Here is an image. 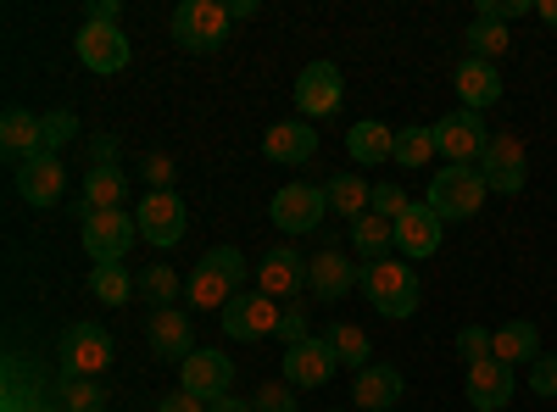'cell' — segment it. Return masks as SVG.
<instances>
[{
  "mask_svg": "<svg viewBox=\"0 0 557 412\" xmlns=\"http://www.w3.org/2000/svg\"><path fill=\"white\" fill-rule=\"evenodd\" d=\"M246 279H251V262H246L235 246H218V251H207V257L190 267L184 296H190V307H201V312H223L228 301L246 290Z\"/></svg>",
  "mask_w": 557,
  "mask_h": 412,
  "instance_id": "cell-1",
  "label": "cell"
},
{
  "mask_svg": "<svg viewBox=\"0 0 557 412\" xmlns=\"http://www.w3.org/2000/svg\"><path fill=\"white\" fill-rule=\"evenodd\" d=\"M362 296L385 317H412L424 290H418V273L407 257H380V262H362Z\"/></svg>",
  "mask_w": 557,
  "mask_h": 412,
  "instance_id": "cell-2",
  "label": "cell"
},
{
  "mask_svg": "<svg viewBox=\"0 0 557 412\" xmlns=\"http://www.w3.org/2000/svg\"><path fill=\"white\" fill-rule=\"evenodd\" d=\"M491 185H485V173L480 167H462V162H446L435 178H430V207L441 223H462V217H474L485 207Z\"/></svg>",
  "mask_w": 557,
  "mask_h": 412,
  "instance_id": "cell-3",
  "label": "cell"
},
{
  "mask_svg": "<svg viewBox=\"0 0 557 412\" xmlns=\"http://www.w3.org/2000/svg\"><path fill=\"white\" fill-rule=\"evenodd\" d=\"M228 7L223 0H184V7H173L168 28H173V45H184V51H218V45L228 39Z\"/></svg>",
  "mask_w": 557,
  "mask_h": 412,
  "instance_id": "cell-4",
  "label": "cell"
},
{
  "mask_svg": "<svg viewBox=\"0 0 557 412\" xmlns=\"http://www.w3.org/2000/svg\"><path fill=\"white\" fill-rule=\"evenodd\" d=\"M84 228H78V240H84V257L96 262V267H112V262H123L128 257V246L139 240V223H134V212H96V217H78Z\"/></svg>",
  "mask_w": 557,
  "mask_h": 412,
  "instance_id": "cell-5",
  "label": "cell"
},
{
  "mask_svg": "<svg viewBox=\"0 0 557 412\" xmlns=\"http://www.w3.org/2000/svg\"><path fill=\"white\" fill-rule=\"evenodd\" d=\"M57 357H62L67 379H101L107 362H112V335L101 324H67Z\"/></svg>",
  "mask_w": 557,
  "mask_h": 412,
  "instance_id": "cell-6",
  "label": "cell"
},
{
  "mask_svg": "<svg viewBox=\"0 0 557 412\" xmlns=\"http://www.w3.org/2000/svg\"><path fill=\"white\" fill-rule=\"evenodd\" d=\"M435 146H441V157H446V162L480 167V157H485V146H491V128L480 123V112L457 107V112H446V117L435 123Z\"/></svg>",
  "mask_w": 557,
  "mask_h": 412,
  "instance_id": "cell-7",
  "label": "cell"
},
{
  "mask_svg": "<svg viewBox=\"0 0 557 412\" xmlns=\"http://www.w3.org/2000/svg\"><path fill=\"white\" fill-rule=\"evenodd\" d=\"M218 317H223V335L228 340H262V335H278L285 307H278L273 296H262V290H240Z\"/></svg>",
  "mask_w": 557,
  "mask_h": 412,
  "instance_id": "cell-8",
  "label": "cell"
},
{
  "mask_svg": "<svg viewBox=\"0 0 557 412\" xmlns=\"http://www.w3.org/2000/svg\"><path fill=\"white\" fill-rule=\"evenodd\" d=\"M323 212H330V196H323L318 185H285L268 201V223L285 228V235H312V228L323 223Z\"/></svg>",
  "mask_w": 557,
  "mask_h": 412,
  "instance_id": "cell-9",
  "label": "cell"
},
{
  "mask_svg": "<svg viewBox=\"0 0 557 412\" xmlns=\"http://www.w3.org/2000/svg\"><path fill=\"white\" fill-rule=\"evenodd\" d=\"M278 369H285V385H296V390H318V385H330V379H335L341 357H335L330 335H323V340L312 335V340H301V346H285Z\"/></svg>",
  "mask_w": 557,
  "mask_h": 412,
  "instance_id": "cell-10",
  "label": "cell"
},
{
  "mask_svg": "<svg viewBox=\"0 0 557 412\" xmlns=\"http://www.w3.org/2000/svg\"><path fill=\"white\" fill-rule=\"evenodd\" d=\"M480 173H485V185H491L496 196H519L524 178H530L519 134H491V146H485V157H480Z\"/></svg>",
  "mask_w": 557,
  "mask_h": 412,
  "instance_id": "cell-11",
  "label": "cell"
},
{
  "mask_svg": "<svg viewBox=\"0 0 557 412\" xmlns=\"http://www.w3.org/2000/svg\"><path fill=\"white\" fill-rule=\"evenodd\" d=\"M134 223H139V240H151V246H178L184 240V201L173 190H151L146 201L134 207Z\"/></svg>",
  "mask_w": 557,
  "mask_h": 412,
  "instance_id": "cell-12",
  "label": "cell"
},
{
  "mask_svg": "<svg viewBox=\"0 0 557 412\" xmlns=\"http://www.w3.org/2000/svg\"><path fill=\"white\" fill-rule=\"evenodd\" d=\"M346 96V78L335 62H307L301 78H296V107H301V123L307 117H330Z\"/></svg>",
  "mask_w": 557,
  "mask_h": 412,
  "instance_id": "cell-13",
  "label": "cell"
},
{
  "mask_svg": "<svg viewBox=\"0 0 557 412\" xmlns=\"http://www.w3.org/2000/svg\"><path fill=\"white\" fill-rule=\"evenodd\" d=\"M12 178H17V196H23L28 207H57L62 190H67V167H62L57 151H39V157L17 162Z\"/></svg>",
  "mask_w": 557,
  "mask_h": 412,
  "instance_id": "cell-14",
  "label": "cell"
},
{
  "mask_svg": "<svg viewBox=\"0 0 557 412\" xmlns=\"http://www.w3.org/2000/svg\"><path fill=\"white\" fill-rule=\"evenodd\" d=\"M78 62L89 73L128 67V34H123V23H78Z\"/></svg>",
  "mask_w": 557,
  "mask_h": 412,
  "instance_id": "cell-15",
  "label": "cell"
},
{
  "mask_svg": "<svg viewBox=\"0 0 557 412\" xmlns=\"http://www.w3.org/2000/svg\"><path fill=\"white\" fill-rule=\"evenodd\" d=\"M228 385H235V362H228L223 351H190L178 362V390H190L201 401L228 396Z\"/></svg>",
  "mask_w": 557,
  "mask_h": 412,
  "instance_id": "cell-16",
  "label": "cell"
},
{
  "mask_svg": "<svg viewBox=\"0 0 557 412\" xmlns=\"http://www.w3.org/2000/svg\"><path fill=\"white\" fill-rule=\"evenodd\" d=\"M441 217H435V207L430 201H412L401 217H396V251L407 257V262H424V257H435L441 251Z\"/></svg>",
  "mask_w": 557,
  "mask_h": 412,
  "instance_id": "cell-17",
  "label": "cell"
},
{
  "mask_svg": "<svg viewBox=\"0 0 557 412\" xmlns=\"http://www.w3.org/2000/svg\"><path fill=\"white\" fill-rule=\"evenodd\" d=\"M301 285H307V262H301V251L273 246V251L257 257V290H262V296L290 301V296H301Z\"/></svg>",
  "mask_w": 557,
  "mask_h": 412,
  "instance_id": "cell-18",
  "label": "cell"
},
{
  "mask_svg": "<svg viewBox=\"0 0 557 412\" xmlns=\"http://www.w3.org/2000/svg\"><path fill=\"white\" fill-rule=\"evenodd\" d=\"M146 340L162 362H184L196 351V329H190V312L178 307H151V324H146Z\"/></svg>",
  "mask_w": 557,
  "mask_h": 412,
  "instance_id": "cell-19",
  "label": "cell"
},
{
  "mask_svg": "<svg viewBox=\"0 0 557 412\" xmlns=\"http://www.w3.org/2000/svg\"><path fill=\"white\" fill-rule=\"evenodd\" d=\"M351 285H362V267H351L341 251H318L307 262V290L318 301H341V296H351Z\"/></svg>",
  "mask_w": 557,
  "mask_h": 412,
  "instance_id": "cell-20",
  "label": "cell"
},
{
  "mask_svg": "<svg viewBox=\"0 0 557 412\" xmlns=\"http://www.w3.org/2000/svg\"><path fill=\"white\" fill-rule=\"evenodd\" d=\"M401 390H407V379H401V369H391V362H368V369L351 379V401L362 412H391V401Z\"/></svg>",
  "mask_w": 557,
  "mask_h": 412,
  "instance_id": "cell-21",
  "label": "cell"
},
{
  "mask_svg": "<svg viewBox=\"0 0 557 412\" xmlns=\"http://www.w3.org/2000/svg\"><path fill=\"white\" fill-rule=\"evenodd\" d=\"M451 78H457V96H462V107H469V112H485V107L502 101V73H496V62L462 57Z\"/></svg>",
  "mask_w": 557,
  "mask_h": 412,
  "instance_id": "cell-22",
  "label": "cell"
},
{
  "mask_svg": "<svg viewBox=\"0 0 557 412\" xmlns=\"http://www.w3.org/2000/svg\"><path fill=\"white\" fill-rule=\"evenodd\" d=\"M262 157L268 162H285V167H301V162H312L318 157V134L296 117V123H273L268 134H262Z\"/></svg>",
  "mask_w": 557,
  "mask_h": 412,
  "instance_id": "cell-23",
  "label": "cell"
},
{
  "mask_svg": "<svg viewBox=\"0 0 557 412\" xmlns=\"http://www.w3.org/2000/svg\"><path fill=\"white\" fill-rule=\"evenodd\" d=\"M513 369L507 362H496V357H485V362H474L469 369V401L480 407V412H502L507 401H513Z\"/></svg>",
  "mask_w": 557,
  "mask_h": 412,
  "instance_id": "cell-24",
  "label": "cell"
},
{
  "mask_svg": "<svg viewBox=\"0 0 557 412\" xmlns=\"http://www.w3.org/2000/svg\"><path fill=\"white\" fill-rule=\"evenodd\" d=\"M0 151L12 162L39 157L45 151V117H34L28 107H7V117H0Z\"/></svg>",
  "mask_w": 557,
  "mask_h": 412,
  "instance_id": "cell-25",
  "label": "cell"
},
{
  "mask_svg": "<svg viewBox=\"0 0 557 412\" xmlns=\"http://www.w3.org/2000/svg\"><path fill=\"white\" fill-rule=\"evenodd\" d=\"M123 190H128L123 167H89V173H84V185H78V217L117 212V207H123Z\"/></svg>",
  "mask_w": 557,
  "mask_h": 412,
  "instance_id": "cell-26",
  "label": "cell"
},
{
  "mask_svg": "<svg viewBox=\"0 0 557 412\" xmlns=\"http://www.w3.org/2000/svg\"><path fill=\"white\" fill-rule=\"evenodd\" d=\"M391 151H396V134H391L385 123L362 117V123L346 128V157H351L357 167H380V162H391Z\"/></svg>",
  "mask_w": 557,
  "mask_h": 412,
  "instance_id": "cell-27",
  "label": "cell"
},
{
  "mask_svg": "<svg viewBox=\"0 0 557 412\" xmlns=\"http://www.w3.org/2000/svg\"><path fill=\"white\" fill-rule=\"evenodd\" d=\"M496 362H507V369H519V362H535L541 357V329L524 324V317H513V324H502L496 329Z\"/></svg>",
  "mask_w": 557,
  "mask_h": 412,
  "instance_id": "cell-28",
  "label": "cell"
},
{
  "mask_svg": "<svg viewBox=\"0 0 557 412\" xmlns=\"http://www.w3.org/2000/svg\"><path fill=\"white\" fill-rule=\"evenodd\" d=\"M391 246H396V223H391V217L368 212V217H357V223H351V251H357L362 262L391 257Z\"/></svg>",
  "mask_w": 557,
  "mask_h": 412,
  "instance_id": "cell-29",
  "label": "cell"
},
{
  "mask_svg": "<svg viewBox=\"0 0 557 412\" xmlns=\"http://www.w3.org/2000/svg\"><path fill=\"white\" fill-rule=\"evenodd\" d=\"M323 196H330V207H335L346 223H357V217H368V201H374V185H368V178H346V173H335L330 185H323Z\"/></svg>",
  "mask_w": 557,
  "mask_h": 412,
  "instance_id": "cell-30",
  "label": "cell"
},
{
  "mask_svg": "<svg viewBox=\"0 0 557 412\" xmlns=\"http://www.w3.org/2000/svg\"><path fill=\"white\" fill-rule=\"evenodd\" d=\"M435 128H424V123H407V128H396V151H391V162L396 167H430L435 162Z\"/></svg>",
  "mask_w": 557,
  "mask_h": 412,
  "instance_id": "cell-31",
  "label": "cell"
},
{
  "mask_svg": "<svg viewBox=\"0 0 557 412\" xmlns=\"http://www.w3.org/2000/svg\"><path fill=\"white\" fill-rule=\"evenodd\" d=\"M134 290H139V285L128 279V267H123V262H112V267H89V296H96L101 307H123Z\"/></svg>",
  "mask_w": 557,
  "mask_h": 412,
  "instance_id": "cell-32",
  "label": "cell"
},
{
  "mask_svg": "<svg viewBox=\"0 0 557 412\" xmlns=\"http://www.w3.org/2000/svg\"><path fill=\"white\" fill-rule=\"evenodd\" d=\"M330 346H335V357H341V369H351V374H362V369H368V357H374L368 335H362L357 324H346V317L330 329Z\"/></svg>",
  "mask_w": 557,
  "mask_h": 412,
  "instance_id": "cell-33",
  "label": "cell"
},
{
  "mask_svg": "<svg viewBox=\"0 0 557 412\" xmlns=\"http://www.w3.org/2000/svg\"><path fill=\"white\" fill-rule=\"evenodd\" d=\"M507 23H491V17H474L469 23V57H480V62H496V57H507Z\"/></svg>",
  "mask_w": 557,
  "mask_h": 412,
  "instance_id": "cell-34",
  "label": "cell"
},
{
  "mask_svg": "<svg viewBox=\"0 0 557 412\" xmlns=\"http://www.w3.org/2000/svg\"><path fill=\"white\" fill-rule=\"evenodd\" d=\"M139 296H146L151 307H173L178 296H184V279L168 267V262H157V267H146L139 273Z\"/></svg>",
  "mask_w": 557,
  "mask_h": 412,
  "instance_id": "cell-35",
  "label": "cell"
},
{
  "mask_svg": "<svg viewBox=\"0 0 557 412\" xmlns=\"http://www.w3.org/2000/svg\"><path fill=\"white\" fill-rule=\"evenodd\" d=\"M491 351H496V329H485V324H462L457 329V357L469 362V369H474V362H485Z\"/></svg>",
  "mask_w": 557,
  "mask_h": 412,
  "instance_id": "cell-36",
  "label": "cell"
},
{
  "mask_svg": "<svg viewBox=\"0 0 557 412\" xmlns=\"http://www.w3.org/2000/svg\"><path fill=\"white\" fill-rule=\"evenodd\" d=\"M62 401H67V412H107V390L96 379H67Z\"/></svg>",
  "mask_w": 557,
  "mask_h": 412,
  "instance_id": "cell-37",
  "label": "cell"
},
{
  "mask_svg": "<svg viewBox=\"0 0 557 412\" xmlns=\"http://www.w3.org/2000/svg\"><path fill=\"white\" fill-rule=\"evenodd\" d=\"M251 407H257V412H296V385H285V379H273V385H257Z\"/></svg>",
  "mask_w": 557,
  "mask_h": 412,
  "instance_id": "cell-38",
  "label": "cell"
},
{
  "mask_svg": "<svg viewBox=\"0 0 557 412\" xmlns=\"http://www.w3.org/2000/svg\"><path fill=\"white\" fill-rule=\"evenodd\" d=\"M67 140H78V117L73 112H45V151H62Z\"/></svg>",
  "mask_w": 557,
  "mask_h": 412,
  "instance_id": "cell-39",
  "label": "cell"
},
{
  "mask_svg": "<svg viewBox=\"0 0 557 412\" xmlns=\"http://www.w3.org/2000/svg\"><path fill=\"white\" fill-rule=\"evenodd\" d=\"M407 207H412V201H407V190L396 185V178H391V185H374V201H368V212H380V217H391V223H396Z\"/></svg>",
  "mask_w": 557,
  "mask_h": 412,
  "instance_id": "cell-40",
  "label": "cell"
},
{
  "mask_svg": "<svg viewBox=\"0 0 557 412\" xmlns=\"http://www.w3.org/2000/svg\"><path fill=\"white\" fill-rule=\"evenodd\" d=\"M530 390L557 401V357H535V362H530Z\"/></svg>",
  "mask_w": 557,
  "mask_h": 412,
  "instance_id": "cell-41",
  "label": "cell"
},
{
  "mask_svg": "<svg viewBox=\"0 0 557 412\" xmlns=\"http://www.w3.org/2000/svg\"><path fill=\"white\" fill-rule=\"evenodd\" d=\"M524 12H535V0H480V17H491V23L524 17Z\"/></svg>",
  "mask_w": 557,
  "mask_h": 412,
  "instance_id": "cell-42",
  "label": "cell"
},
{
  "mask_svg": "<svg viewBox=\"0 0 557 412\" xmlns=\"http://www.w3.org/2000/svg\"><path fill=\"white\" fill-rule=\"evenodd\" d=\"M139 178H146L151 190H173V162H168L162 151H151V157H146V167H139Z\"/></svg>",
  "mask_w": 557,
  "mask_h": 412,
  "instance_id": "cell-43",
  "label": "cell"
},
{
  "mask_svg": "<svg viewBox=\"0 0 557 412\" xmlns=\"http://www.w3.org/2000/svg\"><path fill=\"white\" fill-rule=\"evenodd\" d=\"M278 340H285V346L312 340V335H307V312H301V307H285V317H278Z\"/></svg>",
  "mask_w": 557,
  "mask_h": 412,
  "instance_id": "cell-44",
  "label": "cell"
},
{
  "mask_svg": "<svg viewBox=\"0 0 557 412\" xmlns=\"http://www.w3.org/2000/svg\"><path fill=\"white\" fill-rule=\"evenodd\" d=\"M157 412H207V401H201V396H190V390H173Z\"/></svg>",
  "mask_w": 557,
  "mask_h": 412,
  "instance_id": "cell-45",
  "label": "cell"
},
{
  "mask_svg": "<svg viewBox=\"0 0 557 412\" xmlns=\"http://www.w3.org/2000/svg\"><path fill=\"white\" fill-rule=\"evenodd\" d=\"M84 23H117V0H89Z\"/></svg>",
  "mask_w": 557,
  "mask_h": 412,
  "instance_id": "cell-46",
  "label": "cell"
},
{
  "mask_svg": "<svg viewBox=\"0 0 557 412\" xmlns=\"http://www.w3.org/2000/svg\"><path fill=\"white\" fill-rule=\"evenodd\" d=\"M207 412H257V407H251V401H235V396H218Z\"/></svg>",
  "mask_w": 557,
  "mask_h": 412,
  "instance_id": "cell-47",
  "label": "cell"
},
{
  "mask_svg": "<svg viewBox=\"0 0 557 412\" xmlns=\"http://www.w3.org/2000/svg\"><path fill=\"white\" fill-rule=\"evenodd\" d=\"M535 17H541V23H552V28H557V0H535Z\"/></svg>",
  "mask_w": 557,
  "mask_h": 412,
  "instance_id": "cell-48",
  "label": "cell"
},
{
  "mask_svg": "<svg viewBox=\"0 0 557 412\" xmlns=\"http://www.w3.org/2000/svg\"><path fill=\"white\" fill-rule=\"evenodd\" d=\"M330 412H346V407H330Z\"/></svg>",
  "mask_w": 557,
  "mask_h": 412,
  "instance_id": "cell-49",
  "label": "cell"
}]
</instances>
